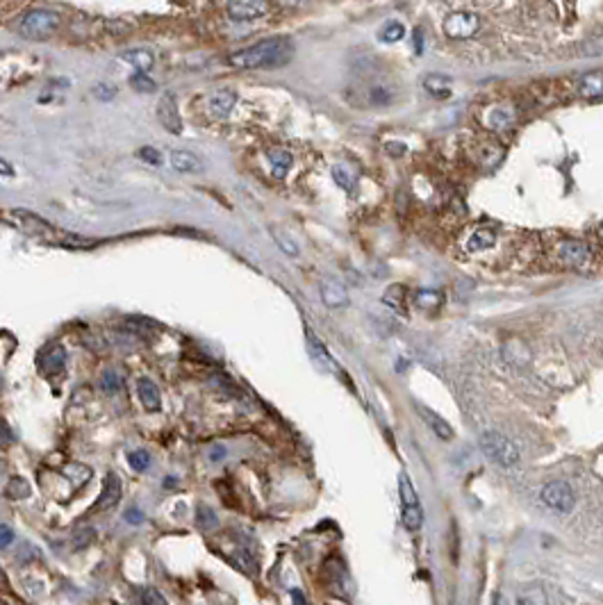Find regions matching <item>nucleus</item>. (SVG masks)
<instances>
[{
    "label": "nucleus",
    "instance_id": "1",
    "mask_svg": "<svg viewBox=\"0 0 603 605\" xmlns=\"http://www.w3.org/2000/svg\"><path fill=\"white\" fill-rule=\"evenodd\" d=\"M294 44L289 37H271L262 39L248 48H241L228 55V64L241 71H255V69H276L292 59Z\"/></svg>",
    "mask_w": 603,
    "mask_h": 605
},
{
    "label": "nucleus",
    "instance_id": "2",
    "mask_svg": "<svg viewBox=\"0 0 603 605\" xmlns=\"http://www.w3.org/2000/svg\"><path fill=\"white\" fill-rule=\"evenodd\" d=\"M9 219H12V223L18 228L23 230L28 237L33 239H41L46 243H62V239H64L67 232L57 230L52 223H48L46 219H41L39 214H35V212L30 209H12L9 212Z\"/></svg>",
    "mask_w": 603,
    "mask_h": 605
},
{
    "label": "nucleus",
    "instance_id": "3",
    "mask_svg": "<svg viewBox=\"0 0 603 605\" xmlns=\"http://www.w3.org/2000/svg\"><path fill=\"white\" fill-rule=\"evenodd\" d=\"M481 449L485 453V458L492 460L494 464L503 466V469H512V466L519 462V446H517L510 437H505L501 432L488 430L481 434Z\"/></svg>",
    "mask_w": 603,
    "mask_h": 605
},
{
    "label": "nucleus",
    "instance_id": "4",
    "mask_svg": "<svg viewBox=\"0 0 603 605\" xmlns=\"http://www.w3.org/2000/svg\"><path fill=\"white\" fill-rule=\"evenodd\" d=\"M57 28H59V16L55 12H50V9H41V7L30 9L18 25L21 35L25 39H35V41L52 37L57 32Z\"/></svg>",
    "mask_w": 603,
    "mask_h": 605
},
{
    "label": "nucleus",
    "instance_id": "5",
    "mask_svg": "<svg viewBox=\"0 0 603 605\" xmlns=\"http://www.w3.org/2000/svg\"><path fill=\"white\" fill-rule=\"evenodd\" d=\"M442 30L449 39H471L481 30V18L467 9H458V12L447 14V18L442 21Z\"/></svg>",
    "mask_w": 603,
    "mask_h": 605
},
{
    "label": "nucleus",
    "instance_id": "6",
    "mask_svg": "<svg viewBox=\"0 0 603 605\" xmlns=\"http://www.w3.org/2000/svg\"><path fill=\"white\" fill-rule=\"evenodd\" d=\"M539 498H542V503L549 509H553V512H558V514H567L576 507V494L563 480H553V483L544 485Z\"/></svg>",
    "mask_w": 603,
    "mask_h": 605
},
{
    "label": "nucleus",
    "instance_id": "7",
    "mask_svg": "<svg viewBox=\"0 0 603 605\" xmlns=\"http://www.w3.org/2000/svg\"><path fill=\"white\" fill-rule=\"evenodd\" d=\"M556 258L565 269H583L592 258V248L580 239H565L556 248Z\"/></svg>",
    "mask_w": 603,
    "mask_h": 605
},
{
    "label": "nucleus",
    "instance_id": "8",
    "mask_svg": "<svg viewBox=\"0 0 603 605\" xmlns=\"http://www.w3.org/2000/svg\"><path fill=\"white\" fill-rule=\"evenodd\" d=\"M157 119H160L166 132H171V134L183 132V119H180L178 100L173 93H164L160 103H157Z\"/></svg>",
    "mask_w": 603,
    "mask_h": 605
},
{
    "label": "nucleus",
    "instance_id": "9",
    "mask_svg": "<svg viewBox=\"0 0 603 605\" xmlns=\"http://www.w3.org/2000/svg\"><path fill=\"white\" fill-rule=\"evenodd\" d=\"M515 121H517V112L512 105H492V108H488L483 114V123L494 132L510 130Z\"/></svg>",
    "mask_w": 603,
    "mask_h": 605
},
{
    "label": "nucleus",
    "instance_id": "10",
    "mask_svg": "<svg viewBox=\"0 0 603 605\" xmlns=\"http://www.w3.org/2000/svg\"><path fill=\"white\" fill-rule=\"evenodd\" d=\"M37 362H39L41 374H46V376H57L59 371L64 369V362H67V350H64V346H59V344H50V346H46V348L39 353Z\"/></svg>",
    "mask_w": 603,
    "mask_h": 605
},
{
    "label": "nucleus",
    "instance_id": "11",
    "mask_svg": "<svg viewBox=\"0 0 603 605\" xmlns=\"http://www.w3.org/2000/svg\"><path fill=\"white\" fill-rule=\"evenodd\" d=\"M267 9L269 5L262 0H237V3H228V16L232 21H239V23H246V21L260 18Z\"/></svg>",
    "mask_w": 603,
    "mask_h": 605
},
{
    "label": "nucleus",
    "instance_id": "12",
    "mask_svg": "<svg viewBox=\"0 0 603 605\" xmlns=\"http://www.w3.org/2000/svg\"><path fill=\"white\" fill-rule=\"evenodd\" d=\"M121 492H123L121 478L116 473H108V478H105V483H103V492L98 496L96 505H93V509H96V512H105V509L116 507V503L121 501Z\"/></svg>",
    "mask_w": 603,
    "mask_h": 605
},
{
    "label": "nucleus",
    "instance_id": "13",
    "mask_svg": "<svg viewBox=\"0 0 603 605\" xmlns=\"http://www.w3.org/2000/svg\"><path fill=\"white\" fill-rule=\"evenodd\" d=\"M505 151L503 146H499L492 139H478L473 144V159L476 164H483V166H496L503 159Z\"/></svg>",
    "mask_w": 603,
    "mask_h": 605
},
{
    "label": "nucleus",
    "instance_id": "14",
    "mask_svg": "<svg viewBox=\"0 0 603 605\" xmlns=\"http://www.w3.org/2000/svg\"><path fill=\"white\" fill-rule=\"evenodd\" d=\"M321 301H323L328 307H333V310L348 305V292H346V287H344L340 280H335V278L321 280Z\"/></svg>",
    "mask_w": 603,
    "mask_h": 605
},
{
    "label": "nucleus",
    "instance_id": "15",
    "mask_svg": "<svg viewBox=\"0 0 603 605\" xmlns=\"http://www.w3.org/2000/svg\"><path fill=\"white\" fill-rule=\"evenodd\" d=\"M576 93L580 98H601L603 96V71H592L585 73L583 78L576 82Z\"/></svg>",
    "mask_w": 603,
    "mask_h": 605
},
{
    "label": "nucleus",
    "instance_id": "16",
    "mask_svg": "<svg viewBox=\"0 0 603 605\" xmlns=\"http://www.w3.org/2000/svg\"><path fill=\"white\" fill-rule=\"evenodd\" d=\"M237 103V93L230 89H221L217 93L209 96V114L217 116V119H226V116L232 112Z\"/></svg>",
    "mask_w": 603,
    "mask_h": 605
},
{
    "label": "nucleus",
    "instance_id": "17",
    "mask_svg": "<svg viewBox=\"0 0 603 605\" xmlns=\"http://www.w3.org/2000/svg\"><path fill=\"white\" fill-rule=\"evenodd\" d=\"M137 389H139V401H142L144 410H148V412H160L162 410V394H160V389H157V385L153 380L142 378Z\"/></svg>",
    "mask_w": 603,
    "mask_h": 605
},
{
    "label": "nucleus",
    "instance_id": "18",
    "mask_svg": "<svg viewBox=\"0 0 603 605\" xmlns=\"http://www.w3.org/2000/svg\"><path fill=\"white\" fill-rule=\"evenodd\" d=\"M496 243V230L490 226H481L476 228L469 239H467V250L469 253H481V250H488Z\"/></svg>",
    "mask_w": 603,
    "mask_h": 605
},
{
    "label": "nucleus",
    "instance_id": "19",
    "mask_svg": "<svg viewBox=\"0 0 603 605\" xmlns=\"http://www.w3.org/2000/svg\"><path fill=\"white\" fill-rule=\"evenodd\" d=\"M424 89L435 96V98H449L451 96V80L447 76H440V73H430V76L424 78Z\"/></svg>",
    "mask_w": 603,
    "mask_h": 605
},
{
    "label": "nucleus",
    "instance_id": "20",
    "mask_svg": "<svg viewBox=\"0 0 603 605\" xmlns=\"http://www.w3.org/2000/svg\"><path fill=\"white\" fill-rule=\"evenodd\" d=\"M419 412H421V419H424V421L428 423L430 430L435 432L440 439H451V437H453V428H451L449 423L444 421L442 417H437L435 412L428 410V408H421Z\"/></svg>",
    "mask_w": 603,
    "mask_h": 605
},
{
    "label": "nucleus",
    "instance_id": "21",
    "mask_svg": "<svg viewBox=\"0 0 603 605\" xmlns=\"http://www.w3.org/2000/svg\"><path fill=\"white\" fill-rule=\"evenodd\" d=\"M269 162H271V171L273 175H276L278 180H282L285 175H287V171L292 168V155L287 151H282V148H273V151H269Z\"/></svg>",
    "mask_w": 603,
    "mask_h": 605
},
{
    "label": "nucleus",
    "instance_id": "22",
    "mask_svg": "<svg viewBox=\"0 0 603 605\" xmlns=\"http://www.w3.org/2000/svg\"><path fill=\"white\" fill-rule=\"evenodd\" d=\"M171 166L180 173H192L200 166V162H198V157L189 151H173L171 153Z\"/></svg>",
    "mask_w": 603,
    "mask_h": 605
},
{
    "label": "nucleus",
    "instance_id": "23",
    "mask_svg": "<svg viewBox=\"0 0 603 605\" xmlns=\"http://www.w3.org/2000/svg\"><path fill=\"white\" fill-rule=\"evenodd\" d=\"M64 476L69 478L71 485L76 487V490H80L84 483L91 480V469H89V466L80 464V462H71V464L64 466Z\"/></svg>",
    "mask_w": 603,
    "mask_h": 605
},
{
    "label": "nucleus",
    "instance_id": "24",
    "mask_svg": "<svg viewBox=\"0 0 603 605\" xmlns=\"http://www.w3.org/2000/svg\"><path fill=\"white\" fill-rule=\"evenodd\" d=\"M515 605H549V599H546V592L542 587H526L524 592L517 594L515 599Z\"/></svg>",
    "mask_w": 603,
    "mask_h": 605
},
{
    "label": "nucleus",
    "instance_id": "25",
    "mask_svg": "<svg viewBox=\"0 0 603 605\" xmlns=\"http://www.w3.org/2000/svg\"><path fill=\"white\" fill-rule=\"evenodd\" d=\"M444 303V294L435 292V289H421L415 294V305L421 307V310H437Z\"/></svg>",
    "mask_w": 603,
    "mask_h": 605
},
{
    "label": "nucleus",
    "instance_id": "26",
    "mask_svg": "<svg viewBox=\"0 0 603 605\" xmlns=\"http://www.w3.org/2000/svg\"><path fill=\"white\" fill-rule=\"evenodd\" d=\"M398 494H401V503H403V507L419 505L417 492H415V487H412V480H410L408 473H401V476H398Z\"/></svg>",
    "mask_w": 603,
    "mask_h": 605
},
{
    "label": "nucleus",
    "instance_id": "27",
    "mask_svg": "<svg viewBox=\"0 0 603 605\" xmlns=\"http://www.w3.org/2000/svg\"><path fill=\"white\" fill-rule=\"evenodd\" d=\"M59 246L67 248V250H87V248L98 246V241H96V239H87V237H82V235H73V232H67Z\"/></svg>",
    "mask_w": 603,
    "mask_h": 605
},
{
    "label": "nucleus",
    "instance_id": "28",
    "mask_svg": "<svg viewBox=\"0 0 603 605\" xmlns=\"http://www.w3.org/2000/svg\"><path fill=\"white\" fill-rule=\"evenodd\" d=\"M308 342H310V350H312L314 362H321L326 369H335V362H333V357L328 355L326 346H323V344L319 342V339H316L310 330H308Z\"/></svg>",
    "mask_w": 603,
    "mask_h": 605
},
{
    "label": "nucleus",
    "instance_id": "29",
    "mask_svg": "<svg viewBox=\"0 0 603 605\" xmlns=\"http://www.w3.org/2000/svg\"><path fill=\"white\" fill-rule=\"evenodd\" d=\"M123 59L130 62V64H134V67L139 69V73L151 71V67H153V55H151L148 50H128V52L123 55Z\"/></svg>",
    "mask_w": 603,
    "mask_h": 605
},
{
    "label": "nucleus",
    "instance_id": "30",
    "mask_svg": "<svg viewBox=\"0 0 603 605\" xmlns=\"http://www.w3.org/2000/svg\"><path fill=\"white\" fill-rule=\"evenodd\" d=\"M403 526L410 530V533H417V530L424 526V512H421V505L403 507Z\"/></svg>",
    "mask_w": 603,
    "mask_h": 605
},
{
    "label": "nucleus",
    "instance_id": "31",
    "mask_svg": "<svg viewBox=\"0 0 603 605\" xmlns=\"http://www.w3.org/2000/svg\"><path fill=\"white\" fill-rule=\"evenodd\" d=\"M5 496L12 498V501H21V498H28L30 496V485L23 478H12L5 487Z\"/></svg>",
    "mask_w": 603,
    "mask_h": 605
},
{
    "label": "nucleus",
    "instance_id": "32",
    "mask_svg": "<svg viewBox=\"0 0 603 605\" xmlns=\"http://www.w3.org/2000/svg\"><path fill=\"white\" fill-rule=\"evenodd\" d=\"M406 37V28L396 23V21H389V23L378 32V39L385 41V44H396V41H401Z\"/></svg>",
    "mask_w": 603,
    "mask_h": 605
},
{
    "label": "nucleus",
    "instance_id": "33",
    "mask_svg": "<svg viewBox=\"0 0 603 605\" xmlns=\"http://www.w3.org/2000/svg\"><path fill=\"white\" fill-rule=\"evenodd\" d=\"M196 524L203 530H214L219 526V517L209 505H198L196 509Z\"/></svg>",
    "mask_w": 603,
    "mask_h": 605
},
{
    "label": "nucleus",
    "instance_id": "34",
    "mask_svg": "<svg viewBox=\"0 0 603 605\" xmlns=\"http://www.w3.org/2000/svg\"><path fill=\"white\" fill-rule=\"evenodd\" d=\"M100 387H103L105 394L114 396V394H119V391H121L123 380H121V376L116 374L114 369H108V371H105V374H103V378H100Z\"/></svg>",
    "mask_w": 603,
    "mask_h": 605
},
{
    "label": "nucleus",
    "instance_id": "35",
    "mask_svg": "<svg viewBox=\"0 0 603 605\" xmlns=\"http://www.w3.org/2000/svg\"><path fill=\"white\" fill-rule=\"evenodd\" d=\"M93 539H96V530H93V528H80V530L73 533L71 544H73V548H76V551H84V548H89V544Z\"/></svg>",
    "mask_w": 603,
    "mask_h": 605
},
{
    "label": "nucleus",
    "instance_id": "36",
    "mask_svg": "<svg viewBox=\"0 0 603 605\" xmlns=\"http://www.w3.org/2000/svg\"><path fill=\"white\" fill-rule=\"evenodd\" d=\"M385 303L394 307L396 312H403V305H406V292H403V287H401V284L389 287L387 294H385Z\"/></svg>",
    "mask_w": 603,
    "mask_h": 605
},
{
    "label": "nucleus",
    "instance_id": "37",
    "mask_svg": "<svg viewBox=\"0 0 603 605\" xmlns=\"http://www.w3.org/2000/svg\"><path fill=\"white\" fill-rule=\"evenodd\" d=\"M130 87L134 89V91H146V93H153L155 89H157V84H155V80H151L146 76V73H134V76L130 78Z\"/></svg>",
    "mask_w": 603,
    "mask_h": 605
},
{
    "label": "nucleus",
    "instance_id": "38",
    "mask_svg": "<svg viewBox=\"0 0 603 605\" xmlns=\"http://www.w3.org/2000/svg\"><path fill=\"white\" fill-rule=\"evenodd\" d=\"M232 562H235V567H239L244 573H255V562H253V558L246 553L244 548H235V553H232Z\"/></svg>",
    "mask_w": 603,
    "mask_h": 605
},
{
    "label": "nucleus",
    "instance_id": "39",
    "mask_svg": "<svg viewBox=\"0 0 603 605\" xmlns=\"http://www.w3.org/2000/svg\"><path fill=\"white\" fill-rule=\"evenodd\" d=\"M391 96H394V91L385 87V84H376V87L369 89V100L374 105H387L391 100Z\"/></svg>",
    "mask_w": 603,
    "mask_h": 605
},
{
    "label": "nucleus",
    "instance_id": "40",
    "mask_svg": "<svg viewBox=\"0 0 603 605\" xmlns=\"http://www.w3.org/2000/svg\"><path fill=\"white\" fill-rule=\"evenodd\" d=\"M128 462H130V466H132L134 471L142 473V471L148 469V466H151V455H148L146 451H142V449H139V451H132V453L128 455Z\"/></svg>",
    "mask_w": 603,
    "mask_h": 605
},
{
    "label": "nucleus",
    "instance_id": "41",
    "mask_svg": "<svg viewBox=\"0 0 603 605\" xmlns=\"http://www.w3.org/2000/svg\"><path fill=\"white\" fill-rule=\"evenodd\" d=\"M142 605H168V603H166L164 594H162L160 589L146 587L144 594H142Z\"/></svg>",
    "mask_w": 603,
    "mask_h": 605
},
{
    "label": "nucleus",
    "instance_id": "42",
    "mask_svg": "<svg viewBox=\"0 0 603 605\" xmlns=\"http://www.w3.org/2000/svg\"><path fill=\"white\" fill-rule=\"evenodd\" d=\"M139 157L144 159L146 164H151V166H160V164L164 162L162 153L157 151V148H153V146H144L142 151H139Z\"/></svg>",
    "mask_w": 603,
    "mask_h": 605
},
{
    "label": "nucleus",
    "instance_id": "43",
    "mask_svg": "<svg viewBox=\"0 0 603 605\" xmlns=\"http://www.w3.org/2000/svg\"><path fill=\"white\" fill-rule=\"evenodd\" d=\"M273 237H276V241L280 243V248L287 253V255H292V258H296V255H299V246H296V243L285 235V232H280V230H273Z\"/></svg>",
    "mask_w": 603,
    "mask_h": 605
},
{
    "label": "nucleus",
    "instance_id": "44",
    "mask_svg": "<svg viewBox=\"0 0 603 605\" xmlns=\"http://www.w3.org/2000/svg\"><path fill=\"white\" fill-rule=\"evenodd\" d=\"M333 178L337 180V185L344 187V189H351V187H353V175L348 173L344 166H333Z\"/></svg>",
    "mask_w": 603,
    "mask_h": 605
},
{
    "label": "nucleus",
    "instance_id": "45",
    "mask_svg": "<svg viewBox=\"0 0 603 605\" xmlns=\"http://www.w3.org/2000/svg\"><path fill=\"white\" fill-rule=\"evenodd\" d=\"M91 91H93V96H96V98H98V100H103V103L112 100L114 96H116V89L112 87V84H105V82H98L96 87H93Z\"/></svg>",
    "mask_w": 603,
    "mask_h": 605
},
{
    "label": "nucleus",
    "instance_id": "46",
    "mask_svg": "<svg viewBox=\"0 0 603 605\" xmlns=\"http://www.w3.org/2000/svg\"><path fill=\"white\" fill-rule=\"evenodd\" d=\"M12 541H14V530L7 524H0V548L12 546Z\"/></svg>",
    "mask_w": 603,
    "mask_h": 605
},
{
    "label": "nucleus",
    "instance_id": "47",
    "mask_svg": "<svg viewBox=\"0 0 603 605\" xmlns=\"http://www.w3.org/2000/svg\"><path fill=\"white\" fill-rule=\"evenodd\" d=\"M125 522H128V524H142L144 522V512H142V509H137V507H130L128 512H125Z\"/></svg>",
    "mask_w": 603,
    "mask_h": 605
},
{
    "label": "nucleus",
    "instance_id": "48",
    "mask_svg": "<svg viewBox=\"0 0 603 605\" xmlns=\"http://www.w3.org/2000/svg\"><path fill=\"white\" fill-rule=\"evenodd\" d=\"M224 458H226V449H224V446H221V444H219V446H212V451H209V460H212V462H221Z\"/></svg>",
    "mask_w": 603,
    "mask_h": 605
},
{
    "label": "nucleus",
    "instance_id": "49",
    "mask_svg": "<svg viewBox=\"0 0 603 605\" xmlns=\"http://www.w3.org/2000/svg\"><path fill=\"white\" fill-rule=\"evenodd\" d=\"M292 601L294 605H308V599H305V594L301 589H292Z\"/></svg>",
    "mask_w": 603,
    "mask_h": 605
},
{
    "label": "nucleus",
    "instance_id": "50",
    "mask_svg": "<svg viewBox=\"0 0 603 605\" xmlns=\"http://www.w3.org/2000/svg\"><path fill=\"white\" fill-rule=\"evenodd\" d=\"M415 50L424 52V32H421L419 28L415 30Z\"/></svg>",
    "mask_w": 603,
    "mask_h": 605
},
{
    "label": "nucleus",
    "instance_id": "51",
    "mask_svg": "<svg viewBox=\"0 0 603 605\" xmlns=\"http://www.w3.org/2000/svg\"><path fill=\"white\" fill-rule=\"evenodd\" d=\"M0 171H3V173H12V168H9V166L3 162V159H0Z\"/></svg>",
    "mask_w": 603,
    "mask_h": 605
},
{
    "label": "nucleus",
    "instance_id": "52",
    "mask_svg": "<svg viewBox=\"0 0 603 605\" xmlns=\"http://www.w3.org/2000/svg\"><path fill=\"white\" fill-rule=\"evenodd\" d=\"M597 237H599V241L603 243V223H601V226H599V230H597Z\"/></svg>",
    "mask_w": 603,
    "mask_h": 605
}]
</instances>
